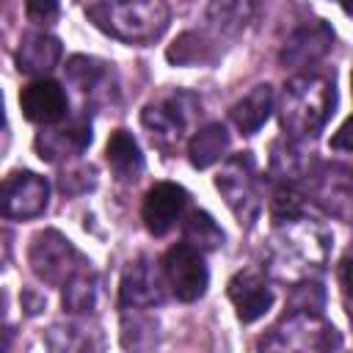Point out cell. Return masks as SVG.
<instances>
[{"mask_svg": "<svg viewBox=\"0 0 353 353\" xmlns=\"http://www.w3.org/2000/svg\"><path fill=\"white\" fill-rule=\"evenodd\" d=\"M328 245L331 237L325 229L303 215L276 223L270 237V268L279 279H306L325 265Z\"/></svg>", "mask_w": 353, "mask_h": 353, "instance_id": "1", "label": "cell"}, {"mask_svg": "<svg viewBox=\"0 0 353 353\" xmlns=\"http://www.w3.org/2000/svg\"><path fill=\"white\" fill-rule=\"evenodd\" d=\"M336 105V91L334 83L320 77V74H295L287 80L279 102V121L281 130L298 141V138H312L317 135L325 121L331 119Z\"/></svg>", "mask_w": 353, "mask_h": 353, "instance_id": "2", "label": "cell"}, {"mask_svg": "<svg viewBox=\"0 0 353 353\" xmlns=\"http://www.w3.org/2000/svg\"><path fill=\"white\" fill-rule=\"evenodd\" d=\"M85 17L108 36L130 44L154 41L168 25V6L160 0H102L88 3Z\"/></svg>", "mask_w": 353, "mask_h": 353, "instance_id": "3", "label": "cell"}, {"mask_svg": "<svg viewBox=\"0 0 353 353\" xmlns=\"http://www.w3.org/2000/svg\"><path fill=\"white\" fill-rule=\"evenodd\" d=\"M336 347V328L312 312H287L259 339V353H334Z\"/></svg>", "mask_w": 353, "mask_h": 353, "instance_id": "4", "label": "cell"}, {"mask_svg": "<svg viewBox=\"0 0 353 353\" xmlns=\"http://www.w3.org/2000/svg\"><path fill=\"white\" fill-rule=\"evenodd\" d=\"M215 188L221 190V196L226 199L229 210L237 215L240 223H251L259 215L262 201L256 190V165L248 152H240L221 165L215 176Z\"/></svg>", "mask_w": 353, "mask_h": 353, "instance_id": "5", "label": "cell"}, {"mask_svg": "<svg viewBox=\"0 0 353 353\" xmlns=\"http://www.w3.org/2000/svg\"><path fill=\"white\" fill-rule=\"evenodd\" d=\"M196 113H199V99L193 94L176 91V94H168V97L146 105L141 113V121L160 149H174L182 141V135Z\"/></svg>", "mask_w": 353, "mask_h": 353, "instance_id": "6", "label": "cell"}, {"mask_svg": "<svg viewBox=\"0 0 353 353\" xmlns=\"http://www.w3.org/2000/svg\"><path fill=\"white\" fill-rule=\"evenodd\" d=\"M160 276H163V284L171 290V295L182 303L199 301L210 281L201 251H196L185 243L171 245L165 251V256L160 262Z\"/></svg>", "mask_w": 353, "mask_h": 353, "instance_id": "7", "label": "cell"}, {"mask_svg": "<svg viewBox=\"0 0 353 353\" xmlns=\"http://www.w3.org/2000/svg\"><path fill=\"white\" fill-rule=\"evenodd\" d=\"M28 262H30V270L44 284H52V287L63 284L72 273H77L83 268L74 245L55 229H44L33 237L30 251H28Z\"/></svg>", "mask_w": 353, "mask_h": 353, "instance_id": "8", "label": "cell"}, {"mask_svg": "<svg viewBox=\"0 0 353 353\" xmlns=\"http://www.w3.org/2000/svg\"><path fill=\"white\" fill-rule=\"evenodd\" d=\"M50 185L33 171H11L0 182V215L8 221H28L47 210Z\"/></svg>", "mask_w": 353, "mask_h": 353, "instance_id": "9", "label": "cell"}, {"mask_svg": "<svg viewBox=\"0 0 353 353\" xmlns=\"http://www.w3.org/2000/svg\"><path fill=\"white\" fill-rule=\"evenodd\" d=\"M334 44V30L323 22V19H314V22H303L301 28H295L281 52H279V61L284 66H292V69H303V66H312L317 63Z\"/></svg>", "mask_w": 353, "mask_h": 353, "instance_id": "10", "label": "cell"}, {"mask_svg": "<svg viewBox=\"0 0 353 353\" xmlns=\"http://www.w3.org/2000/svg\"><path fill=\"white\" fill-rule=\"evenodd\" d=\"M185 204H188V193H185L182 185H176V182H157L143 196L141 218H143L146 229L154 237H163L176 223V218L182 215Z\"/></svg>", "mask_w": 353, "mask_h": 353, "instance_id": "11", "label": "cell"}, {"mask_svg": "<svg viewBox=\"0 0 353 353\" xmlns=\"http://www.w3.org/2000/svg\"><path fill=\"white\" fill-rule=\"evenodd\" d=\"M119 301L127 309H149L163 301V276L146 256L124 268L119 284Z\"/></svg>", "mask_w": 353, "mask_h": 353, "instance_id": "12", "label": "cell"}, {"mask_svg": "<svg viewBox=\"0 0 353 353\" xmlns=\"http://www.w3.org/2000/svg\"><path fill=\"white\" fill-rule=\"evenodd\" d=\"M66 91L61 88V83L50 80V77H39L33 83H28L19 91V108L25 113L28 121L33 124H55L66 116Z\"/></svg>", "mask_w": 353, "mask_h": 353, "instance_id": "13", "label": "cell"}, {"mask_svg": "<svg viewBox=\"0 0 353 353\" xmlns=\"http://www.w3.org/2000/svg\"><path fill=\"white\" fill-rule=\"evenodd\" d=\"M91 143V124L85 119H74L69 124L47 127L36 135V152L47 163H58L66 157H77Z\"/></svg>", "mask_w": 353, "mask_h": 353, "instance_id": "14", "label": "cell"}, {"mask_svg": "<svg viewBox=\"0 0 353 353\" xmlns=\"http://www.w3.org/2000/svg\"><path fill=\"white\" fill-rule=\"evenodd\" d=\"M229 301L234 303V312H237V320L243 323H254L259 320L270 303H273V290L268 287L265 276L256 273V270H240L229 279Z\"/></svg>", "mask_w": 353, "mask_h": 353, "instance_id": "15", "label": "cell"}, {"mask_svg": "<svg viewBox=\"0 0 353 353\" xmlns=\"http://www.w3.org/2000/svg\"><path fill=\"white\" fill-rule=\"evenodd\" d=\"M63 47L50 33H28L17 50V69L22 74H47L58 66Z\"/></svg>", "mask_w": 353, "mask_h": 353, "instance_id": "16", "label": "cell"}, {"mask_svg": "<svg viewBox=\"0 0 353 353\" xmlns=\"http://www.w3.org/2000/svg\"><path fill=\"white\" fill-rule=\"evenodd\" d=\"M273 113V85L268 83H259L254 85L240 102L232 105L229 116L234 121V127L243 132V135H254Z\"/></svg>", "mask_w": 353, "mask_h": 353, "instance_id": "17", "label": "cell"}, {"mask_svg": "<svg viewBox=\"0 0 353 353\" xmlns=\"http://www.w3.org/2000/svg\"><path fill=\"white\" fill-rule=\"evenodd\" d=\"M105 157H108L110 171H113L116 179H121V182H135V179L141 176V171H143L141 146H138V141L132 138V132H127V130L110 132L108 146H105Z\"/></svg>", "mask_w": 353, "mask_h": 353, "instance_id": "18", "label": "cell"}, {"mask_svg": "<svg viewBox=\"0 0 353 353\" xmlns=\"http://www.w3.org/2000/svg\"><path fill=\"white\" fill-rule=\"evenodd\" d=\"M317 201L336 218H350V171L345 165H331L317 179Z\"/></svg>", "mask_w": 353, "mask_h": 353, "instance_id": "19", "label": "cell"}, {"mask_svg": "<svg viewBox=\"0 0 353 353\" xmlns=\"http://www.w3.org/2000/svg\"><path fill=\"white\" fill-rule=\"evenodd\" d=\"M309 165H312L309 154L292 138H281L273 143V149H270V176L273 179H279L290 188L292 182L309 176Z\"/></svg>", "mask_w": 353, "mask_h": 353, "instance_id": "20", "label": "cell"}, {"mask_svg": "<svg viewBox=\"0 0 353 353\" xmlns=\"http://www.w3.org/2000/svg\"><path fill=\"white\" fill-rule=\"evenodd\" d=\"M226 149H229V132L221 121L204 124L188 143V154L196 168H210L212 163H218L223 157Z\"/></svg>", "mask_w": 353, "mask_h": 353, "instance_id": "21", "label": "cell"}, {"mask_svg": "<svg viewBox=\"0 0 353 353\" xmlns=\"http://www.w3.org/2000/svg\"><path fill=\"white\" fill-rule=\"evenodd\" d=\"M182 234H185V245L196 248V251H212L223 243V232L221 226L215 223V218L204 210H193L182 226Z\"/></svg>", "mask_w": 353, "mask_h": 353, "instance_id": "22", "label": "cell"}, {"mask_svg": "<svg viewBox=\"0 0 353 353\" xmlns=\"http://www.w3.org/2000/svg\"><path fill=\"white\" fill-rule=\"evenodd\" d=\"M61 287H63V295H61L63 309L72 312V314L88 312L97 301V279L88 268H80L77 273H72Z\"/></svg>", "mask_w": 353, "mask_h": 353, "instance_id": "23", "label": "cell"}, {"mask_svg": "<svg viewBox=\"0 0 353 353\" xmlns=\"http://www.w3.org/2000/svg\"><path fill=\"white\" fill-rule=\"evenodd\" d=\"M132 312L135 314L132 317L127 314L124 323H121V342L132 353H146L149 347L157 345V323L152 317L141 314L138 309H132Z\"/></svg>", "mask_w": 353, "mask_h": 353, "instance_id": "24", "label": "cell"}, {"mask_svg": "<svg viewBox=\"0 0 353 353\" xmlns=\"http://www.w3.org/2000/svg\"><path fill=\"white\" fill-rule=\"evenodd\" d=\"M251 11H254L251 3H212L207 8V22H212V28L218 33L232 36L248 22Z\"/></svg>", "mask_w": 353, "mask_h": 353, "instance_id": "25", "label": "cell"}, {"mask_svg": "<svg viewBox=\"0 0 353 353\" xmlns=\"http://www.w3.org/2000/svg\"><path fill=\"white\" fill-rule=\"evenodd\" d=\"M323 303H325V295H323L320 284H314V281H301V284H295L292 292H290L287 312H312V314H320V312H323Z\"/></svg>", "mask_w": 353, "mask_h": 353, "instance_id": "26", "label": "cell"}, {"mask_svg": "<svg viewBox=\"0 0 353 353\" xmlns=\"http://www.w3.org/2000/svg\"><path fill=\"white\" fill-rule=\"evenodd\" d=\"M66 74H69V80H72L80 91H94V85H97L99 77H102V66H99L97 61L85 58V55H74V58H69V63H66Z\"/></svg>", "mask_w": 353, "mask_h": 353, "instance_id": "27", "label": "cell"}, {"mask_svg": "<svg viewBox=\"0 0 353 353\" xmlns=\"http://www.w3.org/2000/svg\"><path fill=\"white\" fill-rule=\"evenodd\" d=\"M25 11H28V17L33 22L44 25V22H52L58 17V3H28Z\"/></svg>", "mask_w": 353, "mask_h": 353, "instance_id": "28", "label": "cell"}, {"mask_svg": "<svg viewBox=\"0 0 353 353\" xmlns=\"http://www.w3.org/2000/svg\"><path fill=\"white\" fill-rule=\"evenodd\" d=\"M11 262V234L6 229H0V270Z\"/></svg>", "mask_w": 353, "mask_h": 353, "instance_id": "29", "label": "cell"}, {"mask_svg": "<svg viewBox=\"0 0 353 353\" xmlns=\"http://www.w3.org/2000/svg\"><path fill=\"white\" fill-rule=\"evenodd\" d=\"M11 342H14V334H11V328L0 325V353H11Z\"/></svg>", "mask_w": 353, "mask_h": 353, "instance_id": "30", "label": "cell"}, {"mask_svg": "<svg viewBox=\"0 0 353 353\" xmlns=\"http://www.w3.org/2000/svg\"><path fill=\"white\" fill-rule=\"evenodd\" d=\"M345 138H347V124L339 127V132H336V138L331 141V146H334V149H347V146H345Z\"/></svg>", "mask_w": 353, "mask_h": 353, "instance_id": "31", "label": "cell"}, {"mask_svg": "<svg viewBox=\"0 0 353 353\" xmlns=\"http://www.w3.org/2000/svg\"><path fill=\"white\" fill-rule=\"evenodd\" d=\"M0 127H3V94H0Z\"/></svg>", "mask_w": 353, "mask_h": 353, "instance_id": "32", "label": "cell"}]
</instances>
